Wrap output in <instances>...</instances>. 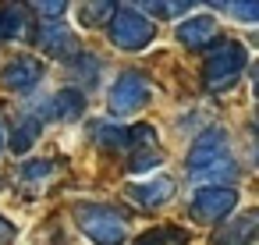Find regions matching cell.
<instances>
[{
	"mask_svg": "<svg viewBox=\"0 0 259 245\" xmlns=\"http://www.w3.org/2000/svg\"><path fill=\"white\" fill-rule=\"evenodd\" d=\"M188 174L199 181H234L238 167L227 153V135L220 128H209L199 135V142L192 146V156H188Z\"/></svg>",
	"mask_w": 259,
	"mask_h": 245,
	"instance_id": "obj_1",
	"label": "cell"
},
{
	"mask_svg": "<svg viewBox=\"0 0 259 245\" xmlns=\"http://www.w3.org/2000/svg\"><path fill=\"white\" fill-rule=\"evenodd\" d=\"M75 220L82 227V234L96 245H121L124 234H128V220L124 213H117L114 206H103V202H89V206H78L75 210Z\"/></svg>",
	"mask_w": 259,
	"mask_h": 245,
	"instance_id": "obj_2",
	"label": "cell"
},
{
	"mask_svg": "<svg viewBox=\"0 0 259 245\" xmlns=\"http://www.w3.org/2000/svg\"><path fill=\"white\" fill-rule=\"evenodd\" d=\"M248 64V54L238 43H213L206 47V64H202V82L209 89H227Z\"/></svg>",
	"mask_w": 259,
	"mask_h": 245,
	"instance_id": "obj_3",
	"label": "cell"
},
{
	"mask_svg": "<svg viewBox=\"0 0 259 245\" xmlns=\"http://www.w3.org/2000/svg\"><path fill=\"white\" fill-rule=\"evenodd\" d=\"M153 32L156 29H153L149 18H142L135 11H124V8L114 11V25H110L114 47H121V50H142L146 43H153Z\"/></svg>",
	"mask_w": 259,
	"mask_h": 245,
	"instance_id": "obj_4",
	"label": "cell"
},
{
	"mask_svg": "<svg viewBox=\"0 0 259 245\" xmlns=\"http://www.w3.org/2000/svg\"><path fill=\"white\" fill-rule=\"evenodd\" d=\"M142 103H149V82L139 71H124L117 75V82L110 86V114H132Z\"/></svg>",
	"mask_w": 259,
	"mask_h": 245,
	"instance_id": "obj_5",
	"label": "cell"
},
{
	"mask_svg": "<svg viewBox=\"0 0 259 245\" xmlns=\"http://www.w3.org/2000/svg\"><path fill=\"white\" fill-rule=\"evenodd\" d=\"M234 202H238V192L231 185H206L192 199V217L195 220H220L234 210Z\"/></svg>",
	"mask_w": 259,
	"mask_h": 245,
	"instance_id": "obj_6",
	"label": "cell"
},
{
	"mask_svg": "<svg viewBox=\"0 0 259 245\" xmlns=\"http://www.w3.org/2000/svg\"><path fill=\"white\" fill-rule=\"evenodd\" d=\"M39 78H43V64L32 61V57H15V61L4 64V71H0V82H4V89H15V93L32 89Z\"/></svg>",
	"mask_w": 259,
	"mask_h": 245,
	"instance_id": "obj_7",
	"label": "cell"
},
{
	"mask_svg": "<svg viewBox=\"0 0 259 245\" xmlns=\"http://www.w3.org/2000/svg\"><path fill=\"white\" fill-rule=\"evenodd\" d=\"M36 47H43V54L50 57H75L78 54V39L75 32H68L61 22H50L36 32Z\"/></svg>",
	"mask_w": 259,
	"mask_h": 245,
	"instance_id": "obj_8",
	"label": "cell"
},
{
	"mask_svg": "<svg viewBox=\"0 0 259 245\" xmlns=\"http://www.w3.org/2000/svg\"><path fill=\"white\" fill-rule=\"evenodd\" d=\"M255 227H259V213H255V210H245V213L231 217L227 224H220L217 245H252Z\"/></svg>",
	"mask_w": 259,
	"mask_h": 245,
	"instance_id": "obj_9",
	"label": "cell"
},
{
	"mask_svg": "<svg viewBox=\"0 0 259 245\" xmlns=\"http://www.w3.org/2000/svg\"><path fill=\"white\" fill-rule=\"evenodd\" d=\"M178 43L181 47H192V50H202L206 43H217V22L209 15H199V18H188L178 25Z\"/></svg>",
	"mask_w": 259,
	"mask_h": 245,
	"instance_id": "obj_10",
	"label": "cell"
},
{
	"mask_svg": "<svg viewBox=\"0 0 259 245\" xmlns=\"http://www.w3.org/2000/svg\"><path fill=\"white\" fill-rule=\"evenodd\" d=\"M170 195H174V181L170 178H146L142 185H132V199L139 206H146V210L163 206Z\"/></svg>",
	"mask_w": 259,
	"mask_h": 245,
	"instance_id": "obj_11",
	"label": "cell"
},
{
	"mask_svg": "<svg viewBox=\"0 0 259 245\" xmlns=\"http://www.w3.org/2000/svg\"><path fill=\"white\" fill-rule=\"evenodd\" d=\"M25 36H29L25 8H4L0 11V39H25Z\"/></svg>",
	"mask_w": 259,
	"mask_h": 245,
	"instance_id": "obj_12",
	"label": "cell"
},
{
	"mask_svg": "<svg viewBox=\"0 0 259 245\" xmlns=\"http://www.w3.org/2000/svg\"><path fill=\"white\" fill-rule=\"evenodd\" d=\"M135 245H188V231L185 227H153L146 234H139Z\"/></svg>",
	"mask_w": 259,
	"mask_h": 245,
	"instance_id": "obj_13",
	"label": "cell"
},
{
	"mask_svg": "<svg viewBox=\"0 0 259 245\" xmlns=\"http://www.w3.org/2000/svg\"><path fill=\"white\" fill-rule=\"evenodd\" d=\"M78 114H82V93H78V89H64V93L54 96V117L75 121Z\"/></svg>",
	"mask_w": 259,
	"mask_h": 245,
	"instance_id": "obj_14",
	"label": "cell"
},
{
	"mask_svg": "<svg viewBox=\"0 0 259 245\" xmlns=\"http://www.w3.org/2000/svg\"><path fill=\"white\" fill-rule=\"evenodd\" d=\"M15 132H18V135H11V149H15V153H25V149H29V146L39 139V121H32V117H22Z\"/></svg>",
	"mask_w": 259,
	"mask_h": 245,
	"instance_id": "obj_15",
	"label": "cell"
},
{
	"mask_svg": "<svg viewBox=\"0 0 259 245\" xmlns=\"http://www.w3.org/2000/svg\"><path fill=\"white\" fill-rule=\"evenodd\" d=\"M96 142H103V146H110V149H128V128H114V125H96Z\"/></svg>",
	"mask_w": 259,
	"mask_h": 245,
	"instance_id": "obj_16",
	"label": "cell"
},
{
	"mask_svg": "<svg viewBox=\"0 0 259 245\" xmlns=\"http://www.w3.org/2000/svg\"><path fill=\"white\" fill-rule=\"evenodd\" d=\"M78 15H82V25H100L103 18H114V4H85L78 8Z\"/></svg>",
	"mask_w": 259,
	"mask_h": 245,
	"instance_id": "obj_17",
	"label": "cell"
},
{
	"mask_svg": "<svg viewBox=\"0 0 259 245\" xmlns=\"http://www.w3.org/2000/svg\"><path fill=\"white\" fill-rule=\"evenodd\" d=\"M224 11L234 15L238 22H255V18H259V8H255V4H224Z\"/></svg>",
	"mask_w": 259,
	"mask_h": 245,
	"instance_id": "obj_18",
	"label": "cell"
},
{
	"mask_svg": "<svg viewBox=\"0 0 259 245\" xmlns=\"http://www.w3.org/2000/svg\"><path fill=\"white\" fill-rule=\"evenodd\" d=\"M47 174H54V164L50 160H36V164H25L22 167V178H29V181H39Z\"/></svg>",
	"mask_w": 259,
	"mask_h": 245,
	"instance_id": "obj_19",
	"label": "cell"
},
{
	"mask_svg": "<svg viewBox=\"0 0 259 245\" xmlns=\"http://www.w3.org/2000/svg\"><path fill=\"white\" fill-rule=\"evenodd\" d=\"M142 11H149V15H185V11H192V4H142Z\"/></svg>",
	"mask_w": 259,
	"mask_h": 245,
	"instance_id": "obj_20",
	"label": "cell"
},
{
	"mask_svg": "<svg viewBox=\"0 0 259 245\" xmlns=\"http://www.w3.org/2000/svg\"><path fill=\"white\" fill-rule=\"evenodd\" d=\"M160 164V149H139L135 153V160H132V171H146V167H156Z\"/></svg>",
	"mask_w": 259,
	"mask_h": 245,
	"instance_id": "obj_21",
	"label": "cell"
},
{
	"mask_svg": "<svg viewBox=\"0 0 259 245\" xmlns=\"http://www.w3.org/2000/svg\"><path fill=\"white\" fill-rule=\"evenodd\" d=\"M18 231H15V224L11 220H4V213H0V245H4V241H11Z\"/></svg>",
	"mask_w": 259,
	"mask_h": 245,
	"instance_id": "obj_22",
	"label": "cell"
},
{
	"mask_svg": "<svg viewBox=\"0 0 259 245\" xmlns=\"http://www.w3.org/2000/svg\"><path fill=\"white\" fill-rule=\"evenodd\" d=\"M36 15H64V4H32Z\"/></svg>",
	"mask_w": 259,
	"mask_h": 245,
	"instance_id": "obj_23",
	"label": "cell"
},
{
	"mask_svg": "<svg viewBox=\"0 0 259 245\" xmlns=\"http://www.w3.org/2000/svg\"><path fill=\"white\" fill-rule=\"evenodd\" d=\"M0 146H4V125H0Z\"/></svg>",
	"mask_w": 259,
	"mask_h": 245,
	"instance_id": "obj_24",
	"label": "cell"
}]
</instances>
